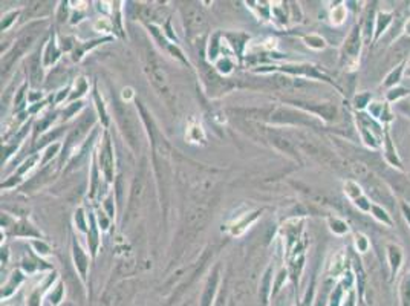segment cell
<instances>
[{
  "mask_svg": "<svg viewBox=\"0 0 410 306\" xmlns=\"http://www.w3.org/2000/svg\"><path fill=\"white\" fill-rule=\"evenodd\" d=\"M366 184L367 193L371 195V198L377 202H381L387 207H394V198L389 193V190L383 186V182L378 181L377 178H374L372 175H369L366 179H363Z\"/></svg>",
  "mask_w": 410,
  "mask_h": 306,
  "instance_id": "cell-1",
  "label": "cell"
},
{
  "mask_svg": "<svg viewBox=\"0 0 410 306\" xmlns=\"http://www.w3.org/2000/svg\"><path fill=\"white\" fill-rule=\"evenodd\" d=\"M346 189H349V190H347V193H349L352 198H355V196L360 195V190H358V187L355 186L354 182H347V184H346Z\"/></svg>",
  "mask_w": 410,
  "mask_h": 306,
  "instance_id": "cell-4",
  "label": "cell"
},
{
  "mask_svg": "<svg viewBox=\"0 0 410 306\" xmlns=\"http://www.w3.org/2000/svg\"><path fill=\"white\" fill-rule=\"evenodd\" d=\"M360 243V248H361V251H364L366 250V239L363 237V236H358L357 237V245Z\"/></svg>",
  "mask_w": 410,
  "mask_h": 306,
  "instance_id": "cell-5",
  "label": "cell"
},
{
  "mask_svg": "<svg viewBox=\"0 0 410 306\" xmlns=\"http://www.w3.org/2000/svg\"><path fill=\"white\" fill-rule=\"evenodd\" d=\"M358 51H360V37H358V29H355L351 34L349 40H347V43L344 46V52L351 54V55H357Z\"/></svg>",
  "mask_w": 410,
  "mask_h": 306,
  "instance_id": "cell-2",
  "label": "cell"
},
{
  "mask_svg": "<svg viewBox=\"0 0 410 306\" xmlns=\"http://www.w3.org/2000/svg\"><path fill=\"white\" fill-rule=\"evenodd\" d=\"M403 302L404 305H410V277L406 279L404 285H403Z\"/></svg>",
  "mask_w": 410,
  "mask_h": 306,
  "instance_id": "cell-3",
  "label": "cell"
},
{
  "mask_svg": "<svg viewBox=\"0 0 410 306\" xmlns=\"http://www.w3.org/2000/svg\"><path fill=\"white\" fill-rule=\"evenodd\" d=\"M403 208H404V211H406V216H407V217H409V219H410V210H409V208H407V207H406V205H404V207H403Z\"/></svg>",
  "mask_w": 410,
  "mask_h": 306,
  "instance_id": "cell-6",
  "label": "cell"
}]
</instances>
